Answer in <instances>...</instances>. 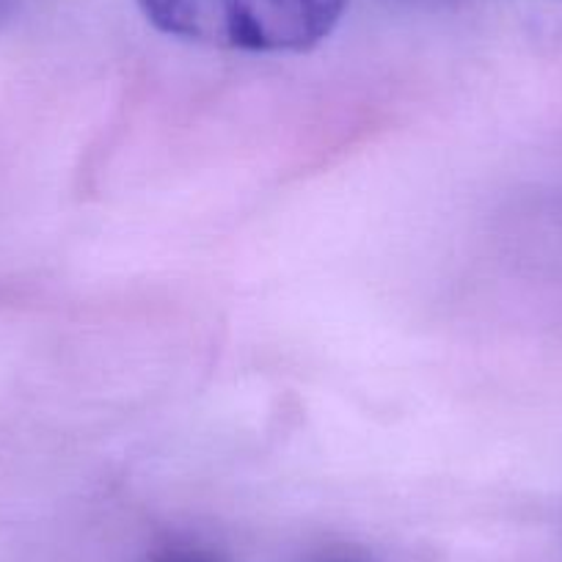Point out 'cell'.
<instances>
[{
  "label": "cell",
  "mask_w": 562,
  "mask_h": 562,
  "mask_svg": "<svg viewBox=\"0 0 562 562\" xmlns=\"http://www.w3.org/2000/svg\"><path fill=\"white\" fill-rule=\"evenodd\" d=\"M166 36L243 53H306L331 36L348 0H135Z\"/></svg>",
  "instance_id": "cell-1"
},
{
  "label": "cell",
  "mask_w": 562,
  "mask_h": 562,
  "mask_svg": "<svg viewBox=\"0 0 562 562\" xmlns=\"http://www.w3.org/2000/svg\"><path fill=\"white\" fill-rule=\"evenodd\" d=\"M158 562H213V560L202 554H193V551H171V554L160 557Z\"/></svg>",
  "instance_id": "cell-2"
},
{
  "label": "cell",
  "mask_w": 562,
  "mask_h": 562,
  "mask_svg": "<svg viewBox=\"0 0 562 562\" xmlns=\"http://www.w3.org/2000/svg\"><path fill=\"white\" fill-rule=\"evenodd\" d=\"M18 3H20V0H0V31L12 23L14 12H18Z\"/></svg>",
  "instance_id": "cell-3"
}]
</instances>
